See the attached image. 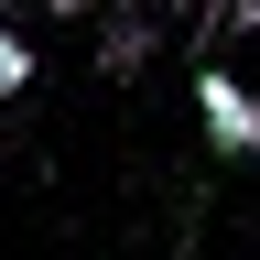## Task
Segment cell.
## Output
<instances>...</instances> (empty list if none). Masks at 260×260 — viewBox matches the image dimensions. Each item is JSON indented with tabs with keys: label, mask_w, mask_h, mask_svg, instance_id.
Masks as SVG:
<instances>
[{
	"label": "cell",
	"mask_w": 260,
	"mask_h": 260,
	"mask_svg": "<svg viewBox=\"0 0 260 260\" xmlns=\"http://www.w3.org/2000/svg\"><path fill=\"white\" fill-rule=\"evenodd\" d=\"M195 119H206V141H217L228 162L260 152V87L228 76V65H195Z\"/></svg>",
	"instance_id": "1"
},
{
	"label": "cell",
	"mask_w": 260,
	"mask_h": 260,
	"mask_svg": "<svg viewBox=\"0 0 260 260\" xmlns=\"http://www.w3.org/2000/svg\"><path fill=\"white\" fill-rule=\"evenodd\" d=\"M22 87H32V44L0 22V98H22Z\"/></svg>",
	"instance_id": "2"
}]
</instances>
